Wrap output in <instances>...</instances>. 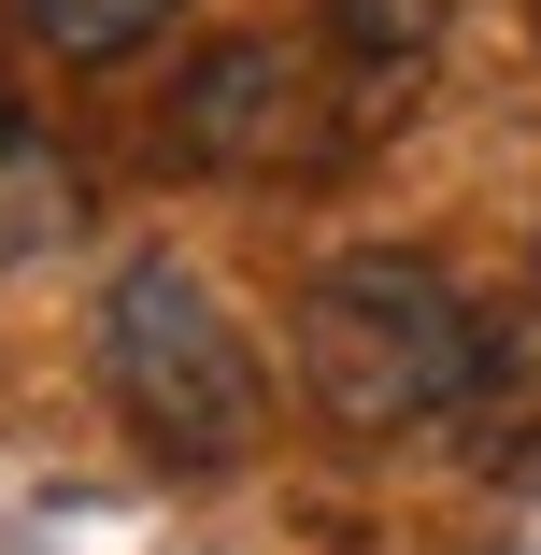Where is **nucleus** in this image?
<instances>
[{
    "instance_id": "nucleus-1",
    "label": "nucleus",
    "mask_w": 541,
    "mask_h": 555,
    "mask_svg": "<svg viewBox=\"0 0 541 555\" xmlns=\"http://www.w3.org/2000/svg\"><path fill=\"white\" fill-rule=\"evenodd\" d=\"M100 385H115V413L143 427L157 470H243L257 427H271V371L243 343V313L214 299V271H185L171 243L115 271V299H100Z\"/></svg>"
},
{
    "instance_id": "nucleus-2",
    "label": "nucleus",
    "mask_w": 541,
    "mask_h": 555,
    "mask_svg": "<svg viewBox=\"0 0 541 555\" xmlns=\"http://www.w3.org/2000/svg\"><path fill=\"white\" fill-rule=\"evenodd\" d=\"M471 299L442 285V257L413 243H357L313 271L299 299V385L343 441H399V427H442L456 385H471Z\"/></svg>"
},
{
    "instance_id": "nucleus-3",
    "label": "nucleus",
    "mask_w": 541,
    "mask_h": 555,
    "mask_svg": "<svg viewBox=\"0 0 541 555\" xmlns=\"http://www.w3.org/2000/svg\"><path fill=\"white\" fill-rule=\"evenodd\" d=\"M171 143L199 171H229V185H271V171H329L357 143V115H343L329 57H299V43H214L171 86Z\"/></svg>"
},
{
    "instance_id": "nucleus-4",
    "label": "nucleus",
    "mask_w": 541,
    "mask_h": 555,
    "mask_svg": "<svg viewBox=\"0 0 541 555\" xmlns=\"http://www.w3.org/2000/svg\"><path fill=\"white\" fill-rule=\"evenodd\" d=\"M442 441H456L471 470H513V456H541V299H499V313L471 327V385H456Z\"/></svg>"
},
{
    "instance_id": "nucleus-5",
    "label": "nucleus",
    "mask_w": 541,
    "mask_h": 555,
    "mask_svg": "<svg viewBox=\"0 0 541 555\" xmlns=\"http://www.w3.org/2000/svg\"><path fill=\"white\" fill-rule=\"evenodd\" d=\"M427 57H442V0H329V86H343L357 143L427 86Z\"/></svg>"
},
{
    "instance_id": "nucleus-6",
    "label": "nucleus",
    "mask_w": 541,
    "mask_h": 555,
    "mask_svg": "<svg viewBox=\"0 0 541 555\" xmlns=\"http://www.w3.org/2000/svg\"><path fill=\"white\" fill-rule=\"evenodd\" d=\"M72 229H86V171H72V143L29 129V115H0V271L57 257Z\"/></svg>"
},
{
    "instance_id": "nucleus-7",
    "label": "nucleus",
    "mask_w": 541,
    "mask_h": 555,
    "mask_svg": "<svg viewBox=\"0 0 541 555\" xmlns=\"http://www.w3.org/2000/svg\"><path fill=\"white\" fill-rule=\"evenodd\" d=\"M29 15V43L43 57H129V43H157L185 0H15Z\"/></svg>"
}]
</instances>
